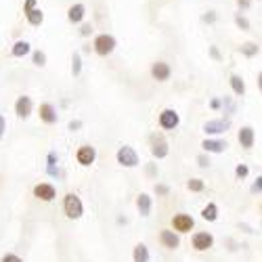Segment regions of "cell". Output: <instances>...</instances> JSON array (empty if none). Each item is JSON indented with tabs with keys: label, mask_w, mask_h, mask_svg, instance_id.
Listing matches in <instances>:
<instances>
[{
	"label": "cell",
	"mask_w": 262,
	"mask_h": 262,
	"mask_svg": "<svg viewBox=\"0 0 262 262\" xmlns=\"http://www.w3.org/2000/svg\"><path fill=\"white\" fill-rule=\"evenodd\" d=\"M34 198H38L40 202H53L57 198V191L49 183H40V185L34 187Z\"/></svg>",
	"instance_id": "cell-11"
},
{
	"label": "cell",
	"mask_w": 262,
	"mask_h": 262,
	"mask_svg": "<svg viewBox=\"0 0 262 262\" xmlns=\"http://www.w3.org/2000/svg\"><path fill=\"white\" fill-rule=\"evenodd\" d=\"M47 172L51 177H57L59 170H57V156L55 154H49V166H47Z\"/></svg>",
	"instance_id": "cell-29"
},
{
	"label": "cell",
	"mask_w": 262,
	"mask_h": 262,
	"mask_svg": "<svg viewBox=\"0 0 262 262\" xmlns=\"http://www.w3.org/2000/svg\"><path fill=\"white\" fill-rule=\"evenodd\" d=\"M235 3H237L239 11H248L252 7V0H235Z\"/></svg>",
	"instance_id": "cell-36"
},
{
	"label": "cell",
	"mask_w": 262,
	"mask_h": 262,
	"mask_svg": "<svg viewBox=\"0 0 262 262\" xmlns=\"http://www.w3.org/2000/svg\"><path fill=\"white\" fill-rule=\"evenodd\" d=\"M93 32H95L93 24H82V28H80V36H82V38H89V36H93Z\"/></svg>",
	"instance_id": "cell-32"
},
{
	"label": "cell",
	"mask_w": 262,
	"mask_h": 262,
	"mask_svg": "<svg viewBox=\"0 0 262 262\" xmlns=\"http://www.w3.org/2000/svg\"><path fill=\"white\" fill-rule=\"evenodd\" d=\"M32 112H34V101H32V97H28V95L17 97V101H15V114H17V118L28 120V118L32 116Z\"/></svg>",
	"instance_id": "cell-5"
},
{
	"label": "cell",
	"mask_w": 262,
	"mask_h": 262,
	"mask_svg": "<svg viewBox=\"0 0 262 262\" xmlns=\"http://www.w3.org/2000/svg\"><path fill=\"white\" fill-rule=\"evenodd\" d=\"M34 7H38V0H26V3H24V15H26L28 11H32Z\"/></svg>",
	"instance_id": "cell-37"
},
{
	"label": "cell",
	"mask_w": 262,
	"mask_h": 262,
	"mask_svg": "<svg viewBox=\"0 0 262 262\" xmlns=\"http://www.w3.org/2000/svg\"><path fill=\"white\" fill-rule=\"evenodd\" d=\"M210 57L216 59V61H223V55H221V51H218L216 47H210Z\"/></svg>",
	"instance_id": "cell-38"
},
{
	"label": "cell",
	"mask_w": 262,
	"mask_h": 262,
	"mask_svg": "<svg viewBox=\"0 0 262 262\" xmlns=\"http://www.w3.org/2000/svg\"><path fill=\"white\" fill-rule=\"evenodd\" d=\"M30 53H32V45H30L28 40H17L15 45H13V49H11V55L17 57V59L26 57V55H30Z\"/></svg>",
	"instance_id": "cell-19"
},
{
	"label": "cell",
	"mask_w": 262,
	"mask_h": 262,
	"mask_svg": "<svg viewBox=\"0 0 262 262\" xmlns=\"http://www.w3.org/2000/svg\"><path fill=\"white\" fill-rule=\"evenodd\" d=\"M221 107H223V101H221V99H212V101H210V109H214V112H218Z\"/></svg>",
	"instance_id": "cell-40"
},
{
	"label": "cell",
	"mask_w": 262,
	"mask_h": 262,
	"mask_svg": "<svg viewBox=\"0 0 262 262\" xmlns=\"http://www.w3.org/2000/svg\"><path fill=\"white\" fill-rule=\"evenodd\" d=\"M216 19H218L216 11H208V13H204V15H202V21H204V24H208V26L216 24Z\"/></svg>",
	"instance_id": "cell-30"
},
{
	"label": "cell",
	"mask_w": 262,
	"mask_h": 262,
	"mask_svg": "<svg viewBox=\"0 0 262 262\" xmlns=\"http://www.w3.org/2000/svg\"><path fill=\"white\" fill-rule=\"evenodd\" d=\"M84 17H86V7L82 3H76V5H72L68 9V21H70V24L78 26V24H82V21H84Z\"/></svg>",
	"instance_id": "cell-16"
},
{
	"label": "cell",
	"mask_w": 262,
	"mask_h": 262,
	"mask_svg": "<svg viewBox=\"0 0 262 262\" xmlns=\"http://www.w3.org/2000/svg\"><path fill=\"white\" fill-rule=\"evenodd\" d=\"M237 141L244 149H252L254 143H256V133L252 126H242V130L237 133Z\"/></svg>",
	"instance_id": "cell-14"
},
{
	"label": "cell",
	"mask_w": 262,
	"mask_h": 262,
	"mask_svg": "<svg viewBox=\"0 0 262 262\" xmlns=\"http://www.w3.org/2000/svg\"><path fill=\"white\" fill-rule=\"evenodd\" d=\"M151 206H154V200H151L147 193H141L137 198V208H139L141 216H149L151 214Z\"/></svg>",
	"instance_id": "cell-21"
},
{
	"label": "cell",
	"mask_w": 262,
	"mask_h": 262,
	"mask_svg": "<svg viewBox=\"0 0 262 262\" xmlns=\"http://www.w3.org/2000/svg\"><path fill=\"white\" fill-rule=\"evenodd\" d=\"M187 189L193 191V193H202V191L206 189V183H204L202 179H191V181L187 183Z\"/></svg>",
	"instance_id": "cell-28"
},
{
	"label": "cell",
	"mask_w": 262,
	"mask_h": 262,
	"mask_svg": "<svg viewBox=\"0 0 262 262\" xmlns=\"http://www.w3.org/2000/svg\"><path fill=\"white\" fill-rule=\"evenodd\" d=\"M252 193H262V177H258L254 183H252Z\"/></svg>",
	"instance_id": "cell-35"
},
{
	"label": "cell",
	"mask_w": 262,
	"mask_h": 262,
	"mask_svg": "<svg viewBox=\"0 0 262 262\" xmlns=\"http://www.w3.org/2000/svg\"><path fill=\"white\" fill-rule=\"evenodd\" d=\"M256 82H258V91L262 93V72L258 74V80H256Z\"/></svg>",
	"instance_id": "cell-43"
},
{
	"label": "cell",
	"mask_w": 262,
	"mask_h": 262,
	"mask_svg": "<svg viewBox=\"0 0 262 262\" xmlns=\"http://www.w3.org/2000/svg\"><path fill=\"white\" fill-rule=\"evenodd\" d=\"M229 145L225 141H214V139H206L202 143V149L206 151V154H223V151L227 149Z\"/></svg>",
	"instance_id": "cell-18"
},
{
	"label": "cell",
	"mask_w": 262,
	"mask_h": 262,
	"mask_svg": "<svg viewBox=\"0 0 262 262\" xmlns=\"http://www.w3.org/2000/svg\"><path fill=\"white\" fill-rule=\"evenodd\" d=\"M32 63L36 65V68H45L47 65V53L45 51H34L32 53Z\"/></svg>",
	"instance_id": "cell-26"
},
{
	"label": "cell",
	"mask_w": 262,
	"mask_h": 262,
	"mask_svg": "<svg viewBox=\"0 0 262 262\" xmlns=\"http://www.w3.org/2000/svg\"><path fill=\"white\" fill-rule=\"evenodd\" d=\"M172 227L177 233H191V229L195 227V221L189 214H177L172 218Z\"/></svg>",
	"instance_id": "cell-10"
},
{
	"label": "cell",
	"mask_w": 262,
	"mask_h": 262,
	"mask_svg": "<svg viewBox=\"0 0 262 262\" xmlns=\"http://www.w3.org/2000/svg\"><path fill=\"white\" fill-rule=\"evenodd\" d=\"M156 193L160 195V198H166V195L170 193V187H168V185H160V183H158V185H156Z\"/></svg>",
	"instance_id": "cell-33"
},
{
	"label": "cell",
	"mask_w": 262,
	"mask_h": 262,
	"mask_svg": "<svg viewBox=\"0 0 262 262\" xmlns=\"http://www.w3.org/2000/svg\"><path fill=\"white\" fill-rule=\"evenodd\" d=\"M160 242H162V246L168 248V250H177V248L181 246V237H179V233H174V231H170V229H162Z\"/></svg>",
	"instance_id": "cell-15"
},
{
	"label": "cell",
	"mask_w": 262,
	"mask_h": 262,
	"mask_svg": "<svg viewBox=\"0 0 262 262\" xmlns=\"http://www.w3.org/2000/svg\"><path fill=\"white\" fill-rule=\"evenodd\" d=\"M118 164L124 166V168H137L139 166V154L130 147V145H124L118 149Z\"/></svg>",
	"instance_id": "cell-3"
},
{
	"label": "cell",
	"mask_w": 262,
	"mask_h": 262,
	"mask_svg": "<svg viewBox=\"0 0 262 262\" xmlns=\"http://www.w3.org/2000/svg\"><path fill=\"white\" fill-rule=\"evenodd\" d=\"M82 128V122L80 120H72L70 122V130H80Z\"/></svg>",
	"instance_id": "cell-42"
},
{
	"label": "cell",
	"mask_w": 262,
	"mask_h": 262,
	"mask_svg": "<svg viewBox=\"0 0 262 262\" xmlns=\"http://www.w3.org/2000/svg\"><path fill=\"white\" fill-rule=\"evenodd\" d=\"M198 164H200L202 168H208V166H210V158H208V156H200V158H198Z\"/></svg>",
	"instance_id": "cell-41"
},
{
	"label": "cell",
	"mask_w": 262,
	"mask_h": 262,
	"mask_svg": "<svg viewBox=\"0 0 262 262\" xmlns=\"http://www.w3.org/2000/svg\"><path fill=\"white\" fill-rule=\"evenodd\" d=\"M76 160H78L80 166H91V164H95V160H97V149H95L93 145H82V147L78 149V154H76Z\"/></svg>",
	"instance_id": "cell-9"
},
{
	"label": "cell",
	"mask_w": 262,
	"mask_h": 262,
	"mask_svg": "<svg viewBox=\"0 0 262 262\" xmlns=\"http://www.w3.org/2000/svg\"><path fill=\"white\" fill-rule=\"evenodd\" d=\"M118 47V40L112 36V34H99L95 36L93 40V51L99 55V57H107V55H112Z\"/></svg>",
	"instance_id": "cell-1"
},
{
	"label": "cell",
	"mask_w": 262,
	"mask_h": 262,
	"mask_svg": "<svg viewBox=\"0 0 262 262\" xmlns=\"http://www.w3.org/2000/svg\"><path fill=\"white\" fill-rule=\"evenodd\" d=\"M63 212L65 216L70 218V221H78V218H82L84 214V206H82V200L78 198L76 193H68L63 200Z\"/></svg>",
	"instance_id": "cell-2"
},
{
	"label": "cell",
	"mask_w": 262,
	"mask_h": 262,
	"mask_svg": "<svg viewBox=\"0 0 262 262\" xmlns=\"http://www.w3.org/2000/svg\"><path fill=\"white\" fill-rule=\"evenodd\" d=\"M212 246H214L212 233L202 231V233H195V235H193V248L198 250V252H206V250H210Z\"/></svg>",
	"instance_id": "cell-12"
},
{
	"label": "cell",
	"mask_w": 262,
	"mask_h": 262,
	"mask_svg": "<svg viewBox=\"0 0 262 262\" xmlns=\"http://www.w3.org/2000/svg\"><path fill=\"white\" fill-rule=\"evenodd\" d=\"M149 145H151V156L156 160H164L168 156V141L162 137V135H151L149 139Z\"/></svg>",
	"instance_id": "cell-4"
},
{
	"label": "cell",
	"mask_w": 262,
	"mask_h": 262,
	"mask_svg": "<svg viewBox=\"0 0 262 262\" xmlns=\"http://www.w3.org/2000/svg\"><path fill=\"white\" fill-rule=\"evenodd\" d=\"M72 74L76 78L82 74V57H80V53H74L72 55Z\"/></svg>",
	"instance_id": "cell-27"
},
{
	"label": "cell",
	"mask_w": 262,
	"mask_h": 262,
	"mask_svg": "<svg viewBox=\"0 0 262 262\" xmlns=\"http://www.w3.org/2000/svg\"><path fill=\"white\" fill-rule=\"evenodd\" d=\"M172 76V68L166 61H156L151 65V78L158 80V82H168Z\"/></svg>",
	"instance_id": "cell-8"
},
{
	"label": "cell",
	"mask_w": 262,
	"mask_h": 262,
	"mask_svg": "<svg viewBox=\"0 0 262 262\" xmlns=\"http://www.w3.org/2000/svg\"><path fill=\"white\" fill-rule=\"evenodd\" d=\"M26 19H28V24L32 28H40L42 24H45V11H42L40 7H34L32 11L26 13Z\"/></svg>",
	"instance_id": "cell-17"
},
{
	"label": "cell",
	"mask_w": 262,
	"mask_h": 262,
	"mask_svg": "<svg viewBox=\"0 0 262 262\" xmlns=\"http://www.w3.org/2000/svg\"><path fill=\"white\" fill-rule=\"evenodd\" d=\"M229 128H231V120H208L202 126L206 135H225Z\"/></svg>",
	"instance_id": "cell-7"
},
{
	"label": "cell",
	"mask_w": 262,
	"mask_h": 262,
	"mask_svg": "<svg viewBox=\"0 0 262 262\" xmlns=\"http://www.w3.org/2000/svg\"><path fill=\"white\" fill-rule=\"evenodd\" d=\"M233 19H235V26H237L239 30H242V32H250V30H252L248 17H246V15H242V11L235 13V17H233Z\"/></svg>",
	"instance_id": "cell-25"
},
{
	"label": "cell",
	"mask_w": 262,
	"mask_h": 262,
	"mask_svg": "<svg viewBox=\"0 0 262 262\" xmlns=\"http://www.w3.org/2000/svg\"><path fill=\"white\" fill-rule=\"evenodd\" d=\"M239 53L244 57H256L260 53V47H258V42H244V45L239 47Z\"/></svg>",
	"instance_id": "cell-23"
},
{
	"label": "cell",
	"mask_w": 262,
	"mask_h": 262,
	"mask_svg": "<svg viewBox=\"0 0 262 262\" xmlns=\"http://www.w3.org/2000/svg\"><path fill=\"white\" fill-rule=\"evenodd\" d=\"M0 262H24V260H21L17 254H5L3 258H0Z\"/></svg>",
	"instance_id": "cell-34"
},
{
	"label": "cell",
	"mask_w": 262,
	"mask_h": 262,
	"mask_svg": "<svg viewBox=\"0 0 262 262\" xmlns=\"http://www.w3.org/2000/svg\"><path fill=\"white\" fill-rule=\"evenodd\" d=\"M248 174H250V168H248L246 164H239V166L235 168V177H237V179H246Z\"/></svg>",
	"instance_id": "cell-31"
},
{
	"label": "cell",
	"mask_w": 262,
	"mask_h": 262,
	"mask_svg": "<svg viewBox=\"0 0 262 262\" xmlns=\"http://www.w3.org/2000/svg\"><path fill=\"white\" fill-rule=\"evenodd\" d=\"M158 124H160V128H164V130H174L179 124H181V118H179V114L174 112V109H164V112L160 114V118H158Z\"/></svg>",
	"instance_id": "cell-6"
},
{
	"label": "cell",
	"mask_w": 262,
	"mask_h": 262,
	"mask_svg": "<svg viewBox=\"0 0 262 262\" xmlns=\"http://www.w3.org/2000/svg\"><path fill=\"white\" fill-rule=\"evenodd\" d=\"M149 248L145 244H137L133 252V262H149Z\"/></svg>",
	"instance_id": "cell-22"
},
{
	"label": "cell",
	"mask_w": 262,
	"mask_h": 262,
	"mask_svg": "<svg viewBox=\"0 0 262 262\" xmlns=\"http://www.w3.org/2000/svg\"><path fill=\"white\" fill-rule=\"evenodd\" d=\"M229 84H231V91H233L237 97H244V95H246V82H244L242 76L231 74V76H229Z\"/></svg>",
	"instance_id": "cell-20"
},
{
	"label": "cell",
	"mask_w": 262,
	"mask_h": 262,
	"mask_svg": "<svg viewBox=\"0 0 262 262\" xmlns=\"http://www.w3.org/2000/svg\"><path fill=\"white\" fill-rule=\"evenodd\" d=\"M202 218H204V221H208V223H214L216 218H218V206H216L214 202H210V204L202 210Z\"/></svg>",
	"instance_id": "cell-24"
},
{
	"label": "cell",
	"mask_w": 262,
	"mask_h": 262,
	"mask_svg": "<svg viewBox=\"0 0 262 262\" xmlns=\"http://www.w3.org/2000/svg\"><path fill=\"white\" fill-rule=\"evenodd\" d=\"M5 133H7V120H5L3 114H0V139L5 137Z\"/></svg>",
	"instance_id": "cell-39"
},
{
	"label": "cell",
	"mask_w": 262,
	"mask_h": 262,
	"mask_svg": "<svg viewBox=\"0 0 262 262\" xmlns=\"http://www.w3.org/2000/svg\"><path fill=\"white\" fill-rule=\"evenodd\" d=\"M38 116L45 124H57L59 116H57V109L53 107V103H40L38 107Z\"/></svg>",
	"instance_id": "cell-13"
}]
</instances>
